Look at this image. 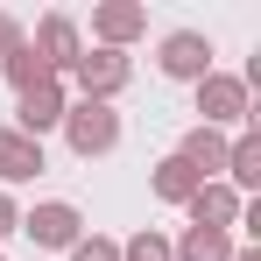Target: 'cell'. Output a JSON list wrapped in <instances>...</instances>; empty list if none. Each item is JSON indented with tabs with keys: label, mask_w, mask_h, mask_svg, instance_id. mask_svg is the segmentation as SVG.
Returning a JSON list of instances; mask_svg holds the SVG:
<instances>
[{
	"label": "cell",
	"mask_w": 261,
	"mask_h": 261,
	"mask_svg": "<svg viewBox=\"0 0 261 261\" xmlns=\"http://www.w3.org/2000/svg\"><path fill=\"white\" fill-rule=\"evenodd\" d=\"M64 141H71V155H106V148H120V113L113 106H99V99H71L64 106Z\"/></svg>",
	"instance_id": "obj_1"
},
{
	"label": "cell",
	"mask_w": 261,
	"mask_h": 261,
	"mask_svg": "<svg viewBox=\"0 0 261 261\" xmlns=\"http://www.w3.org/2000/svg\"><path fill=\"white\" fill-rule=\"evenodd\" d=\"M198 113H205V120H198V127H240V120H247V85H240V78H226V71H205V78H198Z\"/></svg>",
	"instance_id": "obj_2"
},
{
	"label": "cell",
	"mask_w": 261,
	"mask_h": 261,
	"mask_svg": "<svg viewBox=\"0 0 261 261\" xmlns=\"http://www.w3.org/2000/svg\"><path fill=\"white\" fill-rule=\"evenodd\" d=\"M21 233L36 240V247H78L85 240V219H78V205H64V198H49V205H36V212H21Z\"/></svg>",
	"instance_id": "obj_3"
},
{
	"label": "cell",
	"mask_w": 261,
	"mask_h": 261,
	"mask_svg": "<svg viewBox=\"0 0 261 261\" xmlns=\"http://www.w3.org/2000/svg\"><path fill=\"white\" fill-rule=\"evenodd\" d=\"M29 49L49 64V78H57V71H78V57H85V43H78V21H71V14H43Z\"/></svg>",
	"instance_id": "obj_4"
},
{
	"label": "cell",
	"mask_w": 261,
	"mask_h": 261,
	"mask_svg": "<svg viewBox=\"0 0 261 261\" xmlns=\"http://www.w3.org/2000/svg\"><path fill=\"white\" fill-rule=\"evenodd\" d=\"M155 64H163V78H191V85H198V78L212 71V36L176 29V36H163V57H155Z\"/></svg>",
	"instance_id": "obj_5"
},
{
	"label": "cell",
	"mask_w": 261,
	"mask_h": 261,
	"mask_svg": "<svg viewBox=\"0 0 261 261\" xmlns=\"http://www.w3.org/2000/svg\"><path fill=\"white\" fill-rule=\"evenodd\" d=\"M240 191H226V184H198L191 198H184V212H191V226H212V233H233L240 226Z\"/></svg>",
	"instance_id": "obj_6"
},
{
	"label": "cell",
	"mask_w": 261,
	"mask_h": 261,
	"mask_svg": "<svg viewBox=\"0 0 261 261\" xmlns=\"http://www.w3.org/2000/svg\"><path fill=\"white\" fill-rule=\"evenodd\" d=\"M64 85L49 78V85H36V92H21V113H14V134H29V141H43L49 127H64Z\"/></svg>",
	"instance_id": "obj_7"
},
{
	"label": "cell",
	"mask_w": 261,
	"mask_h": 261,
	"mask_svg": "<svg viewBox=\"0 0 261 261\" xmlns=\"http://www.w3.org/2000/svg\"><path fill=\"white\" fill-rule=\"evenodd\" d=\"M120 85H127V57H120V49H85V57H78V92H85V99L106 106Z\"/></svg>",
	"instance_id": "obj_8"
},
{
	"label": "cell",
	"mask_w": 261,
	"mask_h": 261,
	"mask_svg": "<svg viewBox=\"0 0 261 261\" xmlns=\"http://www.w3.org/2000/svg\"><path fill=\"white\" fill-rule=\"evenodd\" d=\"M148 29V7H134V0H106L99 14H92V36H99V49H120V43H134Z\"/></svg>",
	"instance_id": "obj_9"
},
{
	"label": "cell",
	"mask_w": 261,
	"mask_h": 261,
	"mask_svg": "<svg viewBox=\"0 0 261 261\" xmlns=\"http://www.w3.org/2000/svg\"><path fill=\"white\" fill-rule=\"evenodd\" d=\"M29 176H43V141L0 127V184H29Z\"/></svg>",
	"instance_id": "obj_10"
},
{
	"label": "cell",
	"mask_w": 261,
	"mask_h": 261,
	"mask_svg": "<svg viewBox=\"0 0 261 261\" xmlns=\"http://www.w3.org/2000/svg\"><path fill=\"white\" fill-rule=\"evenodd\" d=\"M226 191H254L261 184V134L254 127H240V141H226Z\"/></svg>",
	"instance_id": "obj_11"
},
{
	"label": "cell",
	"mask_w": 261,
	"mask_h": 261,
	"mask_svg": "<svg viewBox=\"0 0 261 261\" xmlns=\"http://www.w3.org/2000/svg\"><path fill=\"white\" fill-rule=\"evenodd\" d=\"M170 261H233V233H212V226H191L184 240H170Z\"/></svg>",
	"instance_id": "obj_12"
},
{
	"label": "cell",
	"mask_w": 261,
	"mask_h": 261,
	"mask_svg": "<svg viewBox=\"0 0 261 261\" xmlns=\"http://www.w3.org/2000/svg\"><path fill=\"white\" fill-rule=\"evenodd\" d=\"M176 155H184L191 170H198L205 184H212V170H226V134H212V127H191V134H184V148H176Z\"/></svg>",
	"instance_id": "obj_13"
},
{
	"label": "cell",
	"mask_w": 261,
	"mask_h": 261,
	"mask_svg": "<svg viewBox=\"0 0 261 261\" xmlns=\"http://www.w3.org/2000/svg\"><path fill=\"white\" fill-rule=\"evenodd\" d=\"M198 184H205V176L191 170L184 155H163V163H155V198H163V205H184V198H191Z\"/></svg>",
	"instance_id": "obj_14"
},
{
	"label": "cell",
	"mask_w": 261,
	"mask_h": 261,
	"mask_svg": "<svg viewBox=\"0 0 261 261\" xmlns=\"http://www.w3.org/2000/svg\"><path fill=\"white\" fill-rule=\"evenodd\" d=\"M0 71H7V85H14V92H36V85H49V64H43V57H36L29 43L14 49V57L0 64Z\"/></svg>",
	"instance_id": "obj_15"
},
{
	"label": "cell",
	"mask_w": 261,
	"mask_h": 261,
	"mask_svg": "<svg viewBox=\"0 0 261 261\" xmlns=\"http://www.w3.org/2000/svg\"><path fill=\"white\" fill-rule=\"evenodd\" d=\"M120 261H170V240L163 233H134L127 247H120Z\"/></svg>",
	"instance_id": "obj_16"
},
{
	"label": "cell",
	"mask_w": 261,
	"mask_h": 261,
	"mask_svg": "<svg viewBox=\"0 0 261 261\" xmlns=\"http://www.w3.org/2000/svg\"><path fill=\"white\" fill-rule=\"evenodd\" d=\"M71 261H120V240L92 233V240H78V247H71Z\"/></svg>",
	"instance_id": "obj_17"
},
{
	"label": "cell",
	"mask_w": 261,
	"mask_h": 261,
	"mask_svg": "<svg viewBox=\"0 0 261 261\" xmlns=\"http://www.w3.org/2000/svg\"><path fill=\"white\" fill-rule=\"evenodd\" d=\"M21 43H29V36H21V21H14V14H0V64H7Z\"/></svg>",
	"instance_id": "obj_18"
},
{
	"label": "cell",
	"mask_w": 261,
	"mask_h": 261,
	"mask_svg": "<svg viewBox=\"0 0 261 261\" xmlns=\"http://www.w3.org/2000/svg\"><path fill=\"white\" fill-rule=\"evenodd\" d=\"M7 233H21V212H14V198L0 191V240H7Z\"/></svg>",
	"instance_id": "obj_19"
},
{
	"label": "cell",
	"mask_w": 261,
	"mask_h": 261,
	"mask_svg": "<svg viewBox=\"0 0 261 261\" xmlns=\"http://www.w3.org/2000/svg\"><path fill=\"white\" fill-rule=\"evenodd\" d=\"M233 261H261V247H233Z\"/></svg>",
	"instance_id": "obj_20"
}]
</instances>
